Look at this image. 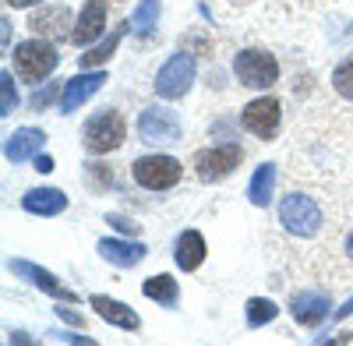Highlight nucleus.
Listing matches in <instances>:
<instances>
[{"label":"nucleus","instance_id":"obj_33","mask_svg":"<svg viewBox=\"0 0 353 346\" xmlns=\"http://www.w3.org/2000/svg\"><path fill=\"white\" fill-rule=\"evenodd\" d=\"M57 339H68V343H92L88 336H57Z\"/></svg>","mask_w":353,"mask_h":346},{"label":"nucleus","instance_id":"obj_25","mask_svg":"<svg viewBox=\"0 0 353 346\" xmlns=\"http://www.w3.org/2000/svg\"><path fill=\"white\" fill-rule=\"evenodd\" d=\"M332 92H336L339 99L353 103V53L346 57V61L336 64V71H332Z\"/></svg>","mask_w":353,"mask_h":346},{"label":"nucleus","instance_id":"obj_17","mask_svg":"<svg viewBox=\"0 0 353 346\" xmlns=\"http://www.w3.org/2000/svg\"><path fill=\"white\" fill-rule=\"evenodd\" d=\"M43 141L46 134L39 128H18L14 134H8V145H4V156L11 163H25V159H32L39 149H43Z\"/></svg>","mask_w":353,"mask_h":346},{"label":"nucleus","instance_id":"obj_19","mask_svg":"<svg viewBox=\"0 0 353 346\" xmlns=\"http://www.w3.org/2000/svg\"><path fill=\"white\" fill-rule=\"evenodd\" d=\"M92 307H96V314H99V318H106L110 325L124 329V332H134V329L141 325V318H138V314H134L128 304L113 301V297H92Z\"/></svg>","mask_w":353,"mask_h":346},{"label":"nucleus","instance_id":"obj_29","mask_svg":"<svg viewBox=\"0 0 353 346\" xmlns=\"http://www.w3.org/2000/svg\"><path fill=\"white\" fill-rule=\"evenodd\" d=\"M36 170H39V173H50V170H53V159H50V156H36Z\"/></svg>","mask_w":353,"mask_h":346},{"label":"nucleus","instance_id":"obj_31","mask_svg":"<svg viewBox=\"0 0 353 346\" xmlns=\"http://www.w3.org/2000/svg\"><path fill=\"white\" fill-rule=\"evenodd\" d=\"M346 314H353V297H350V301H346V304L336 311V318H346Z\"/></svg>","mask_w":353,"mask_h":346},{"label":"nucleus","instance_id":"obj_1","mask_svg":"<svg viewBox=\"0 0 353 346\" xmlns=\"http://www.w3.org/2000/svg\"><path fill=\"white\" fill-rule=\"evenodd\" d=\"M128 138V121L121 110H99L96 117H88L81 128V145L92 156H106L113 149H121Z\"/></svg>","mask_w":353,"mask_h":346},{"label":"nucleus","instance_id":"obj_30","mask_svg":"<svg viewBox=\"0 0 353 346\" xmlns=\"http://www.w3.org/2000/svg\"><path fill=\"white\" fill-rule=\"evenodd\" d=\"M43 0H8V8H36Z\"/></svg>","mask_w":353,"mask_h":346},{"label":"nucleus","instance_id":"obj_18","mask_svg":"<svg viewBox=\"0 0 353 346\" xmlns=\"http://www.w3.org/2000/svg\"><path fill=\"white\" fill-rule=\"evenodd\" d=\"M11 272H18V276H28V283L32 286H39V290H46L50 297H57V301H74V294L71 290H64L61 283H57V276L53 272H46V269H39V265H32V262H11Z\"/></svg>","mask_w":353,"mask_h":346},{"label":"nucleus","instance_id":"obj_6","mask_svg":"<svg viewBox=\"0 0 353 346\" xmlns=\"http://www.w3.org/2000/svg\"><path fill=\"white\" fill-rule=\"evenodd\" d=\"M233 74L244 89H269L279 78V61L269 50H241L233 57Z\"/></svg>","mask_w":353,"mask_h":346},{"label":"nucleus","instance_id":"obj_34","mask_svg":"<svg viewBox=\"0 0 353 346\" xmlns=\"http://www.w3.org/2000/svg\"><path fill=\"white\" fill-rule=\"evenodd\" d=\"M346 254H350V258H353V234H350V237H346Z\"/></svg>","mask_w":353,"mask_h":346},{"label":"nucleus","instance_id":"obj_14","mask_svg":"<svg viewBox=\"0 0 353 346\" xmlns=\"http://www.w3.org/2000/svg\"><path fill=\"white\" fill-rule=\"evenodd\" d=\"M96 251H99V258H106V262L117 265V269H134L141 258L149 254L145 244H138V241H117V237H103L96 244Z\"/></svg>","mask_w":353,"mask_h":346},{"label":"nucleus","instance_id":"obj_24","mask_svg":"<svg viewBox=\"0 0 353 346\" xmlns=\"http://www.w3.org/2000/svg\"><path fill=\"white\" fill-rule=\"evenodd\" d=\"M276 304L269 301V297H251L248 304H244V318H248V329H261V325H269L272 318H276Z\"/></svg>","mask_w":353,"mask_h":346},{"label":"nucleus","instance_id":"obj_35","mask_svg":"<svg viewBox=\"0 0 353 346\" xmlns=\"http://www.w3.org/2000/svg\"><path fill=\"white\" fill-rule=\"evenodd\" d=\"M230 4H248V0H230Z\"/></svg>","mask_w":353,"mask_h":346},{"label":"nucleus","instance_id":"obj_3","mask_svg":"<svg viewBox=\"0 0 353 346\" xmlns=\"http://www.w3.org/2000/svg\"><path fill=\"white\" fill-rule=\"evenodd\" d=\"M14 71H18V78H25V81H43V78H50L53 71H57V64H61V53L53 50V43L50 39H25V43H18L14 46Z\"/></svg>","mask_w":353,"mask_h":346},{"label":"nucleus","instance_id":"obj_23","mask_svg":"<svg viewBox=\"0 0 353 346\" xmlns=\"http://www.w3.org/2000/svg\"><path fill=\"white\" fill-rule=\"evenodd\" d=\"M128 28H131V21L121 28V32H110L99 46H92V50H88V53H81V68H99V64H106L110 61V57H113V50L117 46H121V36L128 32Z\"/></svg>","mask_w":353,"mask_h":346},{"label":"nucleus","instance_id":"obj_32","mask_svg":"<svg viewBox=\"0 0 353 346\" xmlns=\"http://www.w3.org/2000/svg\"><path fill=\"white\" fill-rule=\"evenodd\" d=\"M57 314H61V318H68V322H74V325H78V322H81V318H78V314H71V311H68V307H57Z\"/></svg>","mask_w":353,"mask_h":346},{"label":"nucleus","instance_id":"obj_12","mask_svg":"<svg viewBox=\"0 0 353 346\" xmlns=\"http://www.w3.org/2000/svg\"><path fill=\"white\" fill-rule=\"evenodd\" d=\"M106 85V74L103 71H85V74H74L68 85H64V92H61V110L64 113H74L78 106H85L88 99H92L99 89Z\"/></svg>","mask_w":353,"mask_h":346},{"label":"nucleus","instance_id":"obj_4","mask_svg":"<svg viewBox=\"0 0 353 346\" xmlns=\"http://www.w3.org/2000/svg\"><path fill=\"white\" fill-rule=\"evenodd\" d=\"M131 177H134V184L145 187V191H170V187L181 184L184 166H181V159L159 156V152H156V156H138L134 166H131Z\"/></svg>","mask_w":353,"mask_h":346},{"label":"nucleus","instance_id":"obj_8","mask_svg":"<svg viewBox=\"0 0 353 346\" xmlns=\"http://www.w3.org/2000/svg\"><path fill=\"white\" fill-rule=\"evenodd\" d=\"M191 81H194V57L188 50H181V53H173L170 61L156 71V81L152 85H156V96L181 99V96H188Z\"/></svg>","mask_w":353,"mask_h":346},{"label":"nucleus","instance_id":"obj_2","mask_svg":"<svg viewBox=\"0 0 353 346\" xmlns=\"http://www.w3.org/2000/svg\"><path fill=\"white\" fill-rule=\"evenodd\" d=\"M279 223L290 237H314L321 230V223H325V216H321V205L311 194L290 191L279 201Z\"/></svg>","mask_w":353,"mask_h":346},{"label":"nucleus","instance_id":"obj_10","mask_svg":"<svg viewBox=\"0 0 353 346\" xmlns=\"http://www.w3.org/2000/svg\"><path fill=\"white\" fill-rule=\"evenodd\" d=\"M25 25H28V32H32V36L50 39V43L71 39V32H74V28H68V25H71V11L61 8V4H50V8H43V11H32V18H28Z\"/></svg>","mask_w":353,"mask_h":346},{"label":"nucleus","instance_id":"obj_20","mask_svg":"<svg viewBox=\"0 0 353 346\" xmlns=\"http://www.w3.org/2000/svg\"><path fill=\"white\" fill-rule=\"evenodd\" d=\"M141 294L149 297V301H156V304H163V307H173L176 304V297H181V286H176V279L173 276H152V279H145V286H141Z\"/></svg>","mask_w":353,"mask_h":346},{"label":"nucleus","instance_id":"obj_13","mask_svg":"<svg viewBox=\"0 0 353 346\" xmlns=\"http://www.w3.org/2000/svg\"><path fill=\"white\" fill-rule=\"evenodd\" d=\"M103 28H106V4H103V0H88V4L81 8V14H78V21H74L71 43H74V46L96 43V39L103 36Z\"/></svg>","mask_w":353,"mask_h":346},{"label":"nucleus","instance_id":"obj_21","mask_svg":"<svg viewBox=\"0 0 353 346\" xmlns=\"http://www.w3.org/2000/svg\"><path fill=\"white\" fill-rule=\"evenodd\" d=\"M272 184H276V166H272V163H261V166L254 170V177H251V187H248L251 205H258V209L269 205V198H272Z\"/></svg>","mask_w":353,"mask_h":346},{"label":"nucleus","instance_id":"obj_27","mask_svg":"<svg viewBox=\"0 0 353 346\" xmlns=\"http://www.w3.org/2000/svg\"><path fill=\"white\" fill-rule=\"evenodd\" d=\"M53 96H57V85H50V89H43V92H36V96H32V110L50 106V103H53Z\"/></svg>","mask_w":353,"mask_h":346},{"label":"nucleus","instance_id":"obj_28","mask_svg":"<svg viewBox=\"0 0 353 346\" xmlns=\"http://www.w3.org/2000/svg\"><path fill=\"white\" fill-rule=\"evenodd\" d=\"M110 223H113L117 230H124V234H138V223H131V219H124V216H110Z\"/></svg>","mask_w":353,"mask_h":346},{"label":"nucleus","instance_id":"obj_16","mask_svg":"<svg viewBox=\"0 0 353 346\" xmlns=\"http://www.w3.org/2000/svg\"><path fill=\"white\" fill-rule=\"evenodd\" d=\"M21 209L32 216H61L68 209V194L57 187H32L21 194Z\"/></svg>","mask_w":353,"mask_h":346},{"label":"nucleus","instance_id":"obj_26","mask_svg":"<svg viewBox=\"0 0 353 346\" xmlns=\"http://www.w3.org/2000/svg\"><path fill=\"white\" fill-rule=\"evenodd\" d=\"M18 110V92H14V78L8 71H0V113H14Z\"/></svg>","mask_w":353,"mask_h":346},{"label":"nucleus","instance_id":"obj_9","mask_svg":"<svg viewBox=\"0 0 353 346\" xmlns=\"http://www.w3.org/2000/svg\"><path fill=\"white\" fill-rule=\"evenodd\" d=\"M241 124H244V131H251L254 138L272 141V138L279 134V124H283V106H279V99H272V96L251 99V103L241 110Z\"/></svg>","mask_w":353,"mask_h":346},{"label":"nucleus","instance_id":"obj_11","mask_svg":"<svg viewBox=\"0 0 353 346\" xmlns=\"http://www.w3.org/2000/svg\"><path fill=\"white\" fill-rule=\"evenodd\" d=\"M329 307H332V301H329V294H321V290H301V294H293V301H290L293 322L307 325V329H314V325L325 322Z\"/></svg>","mask_w":353,"mask_h":346},{"label":"nucleus","instance_id":"obj_5","mask_svg":"<svg viewBox=\"0 0 353 346\" xmlns=\"http://www.w3.org/2000/svg\"><path fill=\"white\" fill-rule=\"evenodd\" d=\"M244 163V149L237 145V141H226V145H212V149H201L194 152V173L201 184H219L226 181L233 170H237Z\"/></svg>","mask_w":353,"mask_h":346},{"label":"nucleus","instance_id":"obj_22","mask_svg":"<svg viewBox=\"0 0 353 346\" xmlns=\"http://www.w3.org/2000/svg\"><path fill=\"white\" fill-rule=\"evenodd\" d=\"M159 8H163V0H141L138 11L131 14V32L138 39H149L156 32V21H159Z\"/></svg>","mask_w":353,"mask_h":346},{"label":"nucleus","instance_id":"obj_7","mask_svg":"<svg viewBox=\"0 0 353 346\" xmlns=\"http://www.w3.org/2000/svg\"><path fill=\"white\" fill-rule=\"evenodd\" d=\"M138 134H141V141H149V145H173V141H181V134H184L181 113L170 110V106H145L141 117H138Z\"/></svg>","mask_w":353,"mask_h":346},{"label":"nucleus","instance_id":"obj_15","mask_svg":"<svg viewBox=\"0 0 353 346\" xmlns=\"http://www.w3.org/2000/svg\"><path fill=\"white\" fill-rule=\"evenodd\" d=\"M205 251L209 247H205V237L198 230H184V234H176V241H173V262L184 272H194L205 262Z\"/></svg>","mask_w":353,"mask_h":346}]
</instances>
